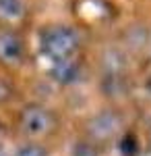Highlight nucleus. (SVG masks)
Returning a JSON list of instances; mask_svg holds the SVG:
<instances>
[{
    "label": "nucleus",
    "mask_w": 151,
    "mask_h": 156,
    "mask_svg": "<svg viewBox=\"0 0 151 156\" xmlns=\"http://www.w3.org/2000/svg\"><path fill=\"white\" fill-rule=\"evenodd\" d=\"M27 48L25 40L12 29H0V65L6 69H17L25 62Z\"/></svg>",
    "instance_id": "nucleus-3"
},
{
    "label": "nucleus",
    "mask_w": 151,
    "mask_h": 156,
    "mask_svg": "<svg viewBox=\"0 0 151 156\" xmlns=\"http://www.w3.org/2000/svg\"><path fill=\"white\" fill-rule=\"evenodd\" d=\"M118 129H120V117L116 112H110V110L97 112L87 123V133L93 140V144H102V142L112 140L118 133Z\"/></svg>",
    "instance_id": "nucleus-4"
},
{
    "label": "nucleus",
    "mask_w": 151,
    "mask_h": 156,
    "mask_svg": "<svg viewBox=\"0 0 151 156\" xmlns=\"http://www.w3.org/2000/svg\"><path fill=\"white\" fill-rule=\"evenodd\" d=\"M39 50L52 65L75 60L81 50V36L70 25H50L39 36Z\"/></svg>",
    "instance_id": "nucleus-1"
},
{
    "label": "nucleus",
    "mask_w": 151,
    "mask_h": 156,
    "mask_svg": "<svg viewBox=\"0 0 151 156\" xmlns=\"http://www.w3.org/2000/svg\"><path fill=\"white\" fill-rule=\"evenodd\" d=\"M25 17V6L21 2H8V4H0V21L4 23H17Z\"/></svg>",
    "instance_id": "nucleus-6"
},
{
    "label": "nucleus",
    "mask_w": 151,
    "mask_h": 156,
    "mask_svg": "<svg viewBox=\"0 0 151 156\" xmlns=\"http://www.w3.org/2000/svg\"><path fill=\"white\" fill-rule=\"evenodd\" d=\"M149 140H151V129H149Z\"/></svg>",
    "instance_id": "nucleus-10"
},
{
    "label": "nucleus",
    "mask_w": 151,
    "mask_h": 156,
    "mask_svg": "<svg viewBox=\"0 0 151 156\" xmlns=\"http://www.w3.org/2000/svg\"><path fill=\"white\" fill-rule=\"evenodd\" d=\"M12 98V85L4 79V77H0V104H4V102H8Z\"/></svg>",
    "instance_id": "nucleus-8"
},
{
    "label": "nucleus",
    "mask_w": 151,
    "mask_h": 156,
    "mask_svg": "<svg viewBox=\"0 0 151 156\" xmlns=\"http://www.w3.org/2000/svg\"><path fill=\"white\" fill-rule=\"evenodd\" d=\"M8 2H21V0H0V4H8Z\"/></svg>",
    "instance_id": "nucleus-9"
},
{
    "label": "nucleus",
    "mask_w": 151,
    "mask_h": 156,
    "mask_svg": "<svg viewBox=\"0 0 151 156\" xmlns=\"http://www.w3.org/2000/svg\"><path fill=\"white\" fill-rule=\"evenodd\" d=\"M15 156H48V150L44 148V146L35 144V142H29V144L21 146Z\"/></svg>",
    "instance_id": "nucleus-7"
},
{
    "label": "nucleus",
    "mask_w": 151,
    "mask_h": 156,
    "mask_svg": "<svg viewBox=\"0 0 151 156\" xmlns=\"http://www.w3.org/2000/svg\"><path fill=\"white\" fill-rule=\"evenodd\" d=\"M52 75L60 83H72V81H77V77H79V62H77V58L52 65Z\"/></svg>",
    "instance_id": "nucleus-5"
},
{
    "label": "nucleus",
    "mask_w": 151,
    "mask_h": 156,
    "mask_svg": "<svg viewBox=\"0 0 151 156\" xmlns=\"http://www.w3.org/2000/svg\"><path fill=\"white\" fill-rule=\"evenodd\" d=\"M54 127H56V117L46 106L29 104L19 115V129H21L23 135L31 137V140H37V137L48 135Z\"/></svg>",
    "instance_id": "nucleus-2"
}]
</instances>
